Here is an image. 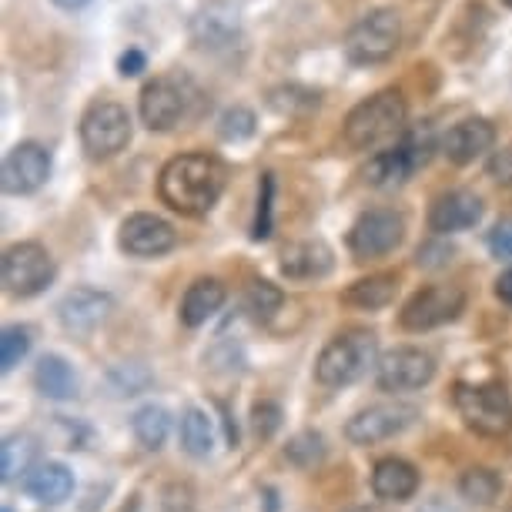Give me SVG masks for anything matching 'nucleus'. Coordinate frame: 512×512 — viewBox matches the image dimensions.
<instances>
[{"label": "nucleus", "mask_w": 512, "mask_h": 512, "mask_svg": "<svg viewBox=\"0 0 512 512\" xmlns=\"http://www.w3.org/2000/svg\"><path fill=\"white\" fill-rule=\"evenodd\" d=\"M4 512H11V509H4Z\"/></svg>", "instance_id": "nucleus-44"}, {"label": "nucleus", "mask_w": 512, "mask_h": 512, "mask_svg": "<svg viewBox=\"0 0 512 512\" xmlns=\"http://www.w3.org/2000/svg\"><path fill=\"white\" fill-rule=\"evenodd\" d=\"M349 512H385V509H379V506H359V509H349Z\"/></svg>", "instance_id": "nucleus-41"}, {"label": "nucleus", "mask_w": 512, "mask_h": 512, "mask_svg": "<svg viewBox=\"0 0 512 512\" xmlns=\"http://www.w3.org/2000/svg\"><path fill=\"white\" fill-rule=\"evenodd\" d=\"M37 459V439L21 432V436H7L0 446V476L4 482H14L17 476H27Z\"/></svg>", "instance_id": "nucleus-24"}, {"label": "nucleus", "mask_w": 512, "mask_h": 512, "mask_svg": "<svg viewBox=\"0 0 512 512\" xmlns=\"http://www.w3.org/2000/svg\"><path fill=\"white\" fill-rule=\"evenodd\" d=\"M0 275H4V288L17 298H31L44 292L54 278V258L47 255L44 245L37 241H21L4 251L0 262Z\"/></svg>", "instance_id": "nucleus-7"}, {"label": "nucleus", "mask_w": 512, "mask_h": 512, "mask_svg": "<svg viewBox=\"0 0 512 512\" xmlns=\"http://www.w3.org/2000/svg\"><path fill=\"white\" fill-rule=\"evenodd\" d=\"M372 489H375V496L385 502H405L415 496V489H419V472H415L412 462L389 456V459L375 462Z\"/></svg>", "instance_id": "nucleus-19"}, {"label": "nucleus", "mask_w": 512, "mask_h": 512, "mask_svg": "<svg viewBox=\"0 0 512 512\" xmlns=\"http://www.w3.org/2000/svg\"><path fill=\"white\" fill-rule=\"evenodd\" d=\"M225 191V168L211 154H178L161 168L158 195L181 215H208Z\"/></svg>", "instance_id": "nucleus-1"}, {"label": "nucleus", "mask_w": 512, "mask_h": 512, "mask_svg": "<svg viewBox=\"0 0 512 512\" xmlns=\"http://www.w3.org/2000/svg\"><path fill=\"white\" fill-rule=\"evenodd\" d=\"M181 446L195 459H205L215 449V425L201 409H185L181 415Z\"/></svg>", "instance_id": "nucleus-25"}, {"label": "nucleus", "mask_w": 512, "mask_h": 512, "mask_svg": "<svg viewBox=\"0 0 512 512\" xmlns=\"http://www.w3.org/2000/svg\"><path fill=\"white\" fill-rule=\"evenodd\" d=\"M328 272H332V248L322 241H298V245L285 248L282 275L295 278V282H308V278H322Z\"/></svg>", "instance_id": "nucleus-20"}, {"label": "nucleus", "mask_w": 512, "mask_h": 512, "mask_svg": "<svg viewBox=\"0 0 512 512\" xmlns=\"http://www.w3.org/2000/svg\"><path fill=\"white\" fill-rule=\"evenodd\" d=\"M375 335L372 332H345L332 338L325 345L322 355H318L315 365V379L328 385V389H338V385H352L359 382L365 372L375 365Z\"/></svg>", "instance_id": "nucleus-3"}, {"label": "nucleus", "mask_w": 512, "mask_h": 512, "mask_svg": "<svg viewBox=\"0 0 512 512\" xmlns=\"http://www.w3.org/2000/svg\"><path fill=\"white\" fill-rule=\"evenodd\" d=\"M496 295H499L506 305H512V268H509V272H502V275H499V282H496Z\"/></svg>", "instance_id": "nucleus-38"}, {"label": "nucleus", "mask_w": 512, "mask_h": 512, "mask_svg": "<svg viewBox=\"0 0 512 512\" xmlns=\"http://www.w3.org/2000/svg\"><path fill=\"white\" fill-rule=\"evenodd\" d=\"M456 409L469 429L486 439H502L512 432V399L502 385H459Z\"/></svg>", "instance_id": "nucleus-4"}, {"label": "nucleus", "mask_w": 512, "mask_h": 512, "mask_svg": "<svg viewBox=\"0 0 512 512\" xmlns=\"http://www.w3.org/2000/svg\"><path fill=\"white\" fill-rule=\"evenodd\" d=\"M459 492H462V499L472 502V506H492L502 492V482L492 469H469V472H462Z\"/></svg>", "instance_id": "nucleus-28"}, {"label": "nucleus", "mask_w": 512, "mask_h": 512, "mask_svg": "<svg viewBox=\"0 0 512 512\" xmlns=\"http://www.w3.org/2000/svg\"><path fill=\"white\" fill-rule=\"evenodd\" d=\"M419 512H452V509H449L442 499H429V502H425V506H422Z\"/></svg>", "instance_id": "nucleus-39"}, {"label": "nucleus", "mask_w": 512, "mask_h": 512, "mask_svg": "<svg viewBox=\"0 0 512 512\" xmlns=\"http://www.w3.org/2000/svg\"><path fill=\"white\" fill-rule=\"evenodd\" d=\"M479 218H482L479 195H472L466 188H456L436 198V205L429 211V228L439 231V235H452V231L476 228Z\"/></svg>", "instance_id": "nucleus-16"}, {"label": "nucleus", "mask_w": 512, "mask_h": 512, "mask_svg": "<svg viewBox=\"0 0 512 512\" xmlns=\"http://www.w3.org/2000/svg\"><path fill=\"white\" fill-rule=\"evenodd\" d=\"M436 375V359L422 349H392L375 365V379L385 392H412L432 382Z\"/></svg>", "instance_id": "nucleus-11"}, {"label": "nucleus", "mask_w": 512, "mask_h": 512, "mask_svg": "<svg viewBox=\"0 0 512 512\" xmlns=\"http://www.w3.org/2000/svg\"><path fill=\"white\" fill-rule=\"evenodd\" d=\"M282 292H278V288L272 285V282H255L248 288V308L251 312H255V318H272L278 308H282Z\"/></svg>", "instance_id": "nucleus-32"}, {"label": "nucleus", "mask_w": 512, "mask_h": 512, "mask_svg": "<svg viewBox=\"0 0 512 512\" xmlns=\"http://www.w3.org/2000/svg\"><path fill=\"white\" fill-rule=\"evenodd\" d=\"M74 489V476L61 462H37L24 476V492L37 502H64Z\"/></svg>", "instance_id": "nucleus-21"}, {"label": "nucleus", "mask_w": 512, "mask_h": 512, "mask_svg": "<svg viewBox=\"0 0 512 512\" xmlns=\"http://www.w3.org/2000/svg\"><path fill=\"white\" fill-rule=\"evenodd\" d=\"M405 118H409V108L399 91H375L372 98L359 101L349 111L342 138L352 151H372L395 138L405 128Z\"/></svg>", "instance_id": "nucleus-2"}, {"label": "nucleus", "mask_w": 512, "mask_h": 512, "mask_svg": "<svg viewBox=\"0 0 512 512\" xmlns=\"http://www.w3.org/2000/svg\"><path fill=\"white\" fill-rule=\"evenodd\" d=\"M489 178H496L499 185H512V144L492 154L489 161Z\"/></svg>", "instance_id": "nucleus-36"}, {"label": "nucleus", "mask_w": 512, "mask_h": 512, "mask_svg": "<svg viewBox=\"0 0 512 512\" xmlns=\"http://www.w3.org/2000/svg\"><path fill=\"white\" fill-rule=\"evenodd\" d=\"M502 4H506V7H512V0H502Z\"/></svg>", "instance_id": "nucleus-42"}, {"label": "nucleus", "mask_w": 512, "mask_h": 512, "mask_svg": "<svg viewBox=\"0 0 512 512\" xmlns=\"http://www.w3.org/2000/svg\"><path fill=\"white\" fill-rule=\"evenodd\" d=\"M251 134H255V114L248 108H231L221 114V138L241 141V138H251Z\"/></svg>", "instance_id": "nucleus-33"}, {"label": "nucleus", "mask_w": 512, "mask_h": 512, "mask_svg": "<svg viewBox=\"0 0 512 512\" xmlns=\"http://www.w3.org/2000/svg\"><path fill=\"white\" fill-rule=\"evenodd\" d=\"M27 352H31V332L17 325L4 328V335H0V369L11 372L14 365H21Z\"/></svg>", "instance_id": "nucleus-30"}, {"label": "nucleus", "mask_w": 512, "mask_h": 512, "mask_svg": "<svg viewBox=\"0 0 512 512\" xmlns=\"http://www.w3.org/2000/svg\"><path fill=\"white\" fill-rule=\"evenodd\" d=\"M175 241H178L175 228L158 215H144L141 211V215H131L121 225V248L134 258L164 255V251L175 248Z\"/></svg>", "instance_id": "nucleus-15"}, {"label": "nucleus", "mask_w": 512, "mask_h": 512, "mask_svg": "<svg viewBox=\"0 0 512 512\" xmlns=\"http://www.w3.org/2000/svg\"><path fill=\"white\" fill-rule=\"evenodd\" d=\"M51 175V154L37 141H21L17 148L7 151L4 171H0V185L7 195H34Z\"/></svg>", "instance_id": "nucleus-13"}, {"label": "nucleus", "mask_w": 512, "mask_h": 512, "mask_svg": "<svg viewBox=\"0 0 512 512\" xmlns=\"http://www.w3.org/2000/svg\"><path fill=\"white\" fill-rule=\"evenodd\" d=\"M188 98L185 88L171 77H158V81L144 84L141 91V121L151 131H171L175 124L185 118Z\"/></svg>", "instance_id": "nucleus-14"}, {"label": "nucleus", "mask_w": 512, "mask_h": 512, "mask_svg": "<svg viewBox=\"0 0 512 512\" xmlns=\"http://www.w3.org/2000/svg\"><path fill=\"white\" fill-rule=\"evenodd\" d=\"M57 7H61V11H81L84 4H88V0H54Z\"/></svg>", "instance_id": "nucleus-40"}, {"label": "nucleus", "mask_w": 512, "mask_h": 512, "mask_svg": "<svg viewBox=\"0 0 512 512\" xmlns=\"http://www.w3.org/2000/svg\"><path fill=\"white\" fill-rule=\"evenodd\" d=\"M272 198H275V175H262V185H258V211H255V228H251V238L265 241L272 238Z\"/></svg>", "instance_id": "nucleus-31"}, {"label": "nucleus", "mask_w": 512, "mask_h": 512, "mask_svg": "<svg viewBox=\"0 0 512 512\" xmlns=\"http://www.w3.org/2000/svg\"><path fill=\"white\" fill-rule=\"evenodd\" d=\"M221 302H225V285L215 282V278H198L185 292V298H181V322L188 328L205 325L221 308Z\"/></svg>", "instance_id": "nucleus-22"}, {"label": "nucleus", "mask_w": 512, "mask_h": 512, "mask_svg": "<svg viewBox=\"0 0 512 512\" xmlns=\"http://www.w3.org/2000/svg\"><path fill=\"white\" fill-rule=\"evenodd\" d=\"M251 422H255V432L262 439L275 436V429L282 425V409L275 402H258L255 412H251Z\"/></svg>", "instance_id": "nucleus-34"}, {"label": "nucleus", "mask_w": 512, "mask_h": 512, "mask_svg": "<svg viewBox=\"0 0 512 512\" xmlns=\"http://www.w3.org/2000/svg\"><path fill=\"white\" fill-rule=\"evenodd\" d=\"M144 67H148V57H144V51H138V47H128V51L121 54V61H118V71L124 77H138Z\"/></svg>", "instance_id": "nucleus-37"}, {"label": "nucleus", "mask_w": 512, "mask_h": 512, "mask_svg": "<svg viewBox=\"0 0 512 512\" xmlns=\"http://www.w3.org/2000/svg\"><path fill=\"white\" fill-rule=\"evenodd\" d=\"M492 144H496V128L486 118H466L446 134L442 151H446V158L452 164H469L482 158L486 151H492Z\"/></svg>", "instance_id": "nucleus-17"}, {"label": "nucleus", "mask_w": 512, "mask_h": 512, "mask_svg": "<svg viewBox=\"0 0 512 512\" xmlns=\"http://www.w3.org/2000/svg\"><path fill=\"white\" fill-rule=\"evenodd\" d=\"M489 251L496 258H512V218L499 221V225L489 231Z\"/></svg>", "instance_id": "nucleus-35"}, {"label": "nucleus", "mask_w": 512, "mask_h": 512, "mask_svg": "<svg viewBox=\"0 0 512 512\" xmlns=\"http://www.w3.org/2000/svg\"><path fill=\"white\" fill-rule=\"evenodd\" d=\"M405 238V218L392 208H375L355 221L349 231V248L359 258H379L389 255L402 245Z\"/></svg>", "instance_id": "nucleus-10"}, {"label": "nucleus", "mask_w": 512, "mask_h": 512, "mask_svg": "<svg viewBox=\"0 0 512 512\" xmlns=\"http://www.w3.org/2000/svg\"><path fill=\"white\" fill-rule=\"evenodd\" d=\"M419 409L405 402H382V405H369V409L355 412L349 425H345V439L355 442V446H375L382 439L399 436L402 429H409L415 422Z\"/></svg>", "instance_id": "nucleus-9"}, {"label": "nucleus", "mask_w": 512, "mask_h": 512, "mask_svg": "<svg viewBox=\"0 0 512 512\" xmlns=\"http://www.w3.org/2000/svg\"><path fill=\"white\" fill-rule=\"evenodd\" d=\"M506 512H512V499H509V506H506Z\"/></svg>", "instance_id": "nucleus-43"}, {"label": "nucleus", "mask_w": 512, "mask_h": 512, "mask_svg": "<svg viewBox=\"0 0 512 512\" xmlns=\"http://www.w3.org/2000/svg\"><path fill=\"white\" fill-rule=\"evenodd\" d=\"M134 436L144 449H161L164 439H168V429H171V419L161 405H144V409L134 412Z\"/></svg>", "instance_id": "nucleus-27"}, {"label": "nucleus", "mask_w": 512, "mask_h": 512, "mask_svg": "<svg viewBox=\"0 0 512 512\" xmlns=\"http://www.w3.org/2000/svg\"><path fill=\"white\" fill-rule=\"evenodd\" d=\"M131 141V114L118 101H94L81 118V144L94 161L114 158Z\"/></svg>", "instance_id": "nucleus-6"}, {"label": "nucleus", "mask_w": 512, "mask_h": 512, "mask_svg": "<svg viewBox=\"0 0 512 512\" xmlns=\"http://www.w3.org/2000/svg\"><path fill=\"white\" fill-rule=\"evenodd\" d=\"M395 288H399V278L395 275H369V278H359L355 285H349L345 302L359 305V308H382L395 298Z\"/></svg>", "instance_id": "nucleus-26"}, {"label": "nucleus", "mask_w": 512, "mask_h": 512, "mask_svg": "<svg viewBox=\"0 0 512 512\" xmlns=\"http://www.w3.org/2000/svg\"><path fill=\"white\" fill-rule=\"evenodd\" d=\"M285 459L298 469H312L325 459V439L318 432H298V436L288 442Z\"/></svg>", "instance_id": "nucleus-29"}, {"label": "nucleus", "mask_w": 512, "mask_h": 512, "mask_svg": "<svg viewBox=\"0 0 512 512\" xmlns=\"http://www.w3.org/2000/svg\"><path fill=\"white\" fill-rule=\"evenodd\" d=\"M402 44V21L392 7H379L369 11L362 21L352 24L349 37H345V54L352 64H382L399 51Z\"/></svg>", "instance_id": "nucleus-5"}, {"label": "nucleus", "mask_w": 512, "mask_h": 512, "mask_svg": "<svg viewBox=\"0 0 512 512\" xmlns=\"http://www.w3.org/2000/svg\"><path fill=\"white\" fill-rule=\"evenodd\" d=\"M425 161H429V138L409 134V138L399 141L395 148L375 154V158L369 161V168H365V181H369L372 188L402 185V181Z\"/></svg>", "instance_id": "nucleus-12"}, {"label": "nucleus", "mask_w": 512, "mask_h": 512, "mask_svg": "<svg viewBox=\"0 0 512 512\" xmlns=\"http://www.w3.org/2000/svg\"><path fill=\"white\" fill-rule=\"evenodd\" d=\"M34 382H37V389H41V395H47V399H71V395L77 392L74 369L64 359H57V355H44V359L37 362Z\"/></svg>", "instance_id": "nucleus-23"}, {"label": "nucleus", "mask_w": 512, "mask_h": 512, "mask_svg": "<svg viewBox=\"0 0 512 512\" xmlns=\"http://www.w3.org/2000/svg\"><path fill=\"white\" fill-rule=\"evenodd\" d=\"M108 312H111V295L94 292V288H74L57 305V315H61L64 328H71V332H91Z\"/></svg>", "instance_id": "nucleus-18"}, {"label": "nucleus", "mask_w": 512, "mask_h": 512, "mask_svg": "<svg viewBox=\"0 0 512 512\" xmlns=\"http://www.w3.org/2000/svg\"><path fill=\"white\" fill-rule=\"evenodd\" d=\"M466 308V292L456 285H429L422 292H415L402 308V325L409 332H429L459 318V312Z\"/></svg>", "instance_id": "nucleus-8"}]
</instances>
